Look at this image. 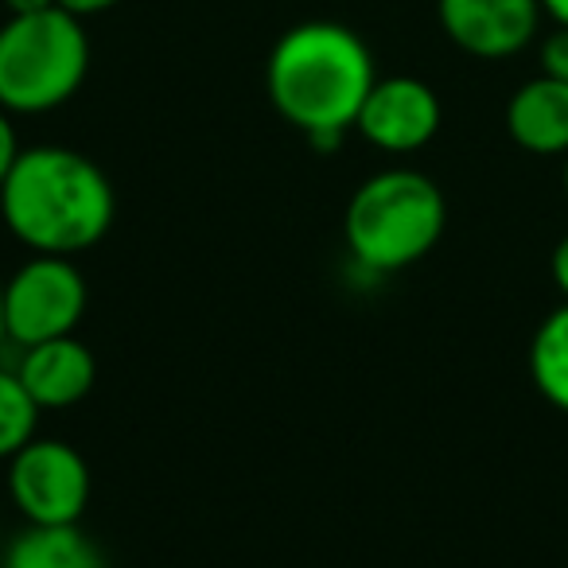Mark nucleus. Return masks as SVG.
I'll return each instance as SVG.
<instances>
[{
    "instance_id": "f257e3e1",
    "label": "nucleus",
    "mask_w": 568,
    "mask_h": 568,
    "mask_svg": "<svg viewBox=\"0 0 568 568\" xmlns=\"http://www.w3.org/2000/svg\"><path fill=\"white\" fill-rule=\"evenodd\" d=\"M374 82L378 71L363 36L332 20L288 28L268 51V102L320 152L339 149L343 133L355 129Z\"/></svg>"
},
{
    "instance_id": "f03ea898",
    "label": "nucleus",
    "mask_w": 568,
    "mask_h": 568,
    "mask_svg": "<svg viewBox=\"0 0 568 568\" xmlns=\"http://www.w3.org/2000/svg\"><path fill=\"white\" fill-rule=\"evenodd\" d=\"M113 183L90 156L59 144L24 149L0 183V219L32 253H74L98 245L113 226Z\"/></svg>"
},
{
    "instance_id": "7ed1b4c3",
    "label": "nucleus",
    "mask_w": 568,
    "mask_h": 568,
    "mask_svg": "<svg viewBox=\"0 0 568 568\" xmlns=\"http://www.w3.org/2000/svg\"><path fill=\"white\" fill-rule=\"evenodd\" d=\"M448 226L444 191L413 168H389L358 183L347 203L343 237L366 273H402L436 250Z\"/></svg>"
},
{
    "instance_id": "20e7f679",
    "label": "nucleus",
    "mask_w": 568,
    "mask_h": 568,
    "mask_svg": "<svg viewBox=\"0 0 568 568\" xmlns=\"http://www.w3.org/2000/svg\"><path fill=\"white\" fill-rule=\"evenodd\" d=\"M90 71V36L67 9L12 17L0 28V105L9 113H51L67 105Z\"/></svg>"
},
{
    "instance_id": "39448f33",
    "label": "nucleus",
    "mask_w": 568,
    "mask_h": 568,
    "mask_svg": "<svg viewBox=\"0 0 568 568\" xmlns=\"http://www.w3.org/2000/svg\"><path fill=\"white\" fill-rule=\"evenodd\" d=\"M90 288L82 268L71 257L32 253V261L4 281V324L9 339L32 347L43 339L74 335L87 316Z\"/></svg>"
},
{
    "instance_id": "423d86ee",
    "label": "nucleus",
    "mask_w": 568,
    "mask_h": 568,
    "mask_svg": "<svg viewBox=\"0 0 568 568\" xmlns=\"http://www.w3.org/2000/svg\"><path fill=\"white\" fill-rule=\"evenodd\" d=\"M90 487L87 456L67 440L32 436L9 459V495L28 526H79Z\"/></svg>"
},
{
    "instance_id": "0eeeda50",
    "label": "nucleus",
    "mask_w": 568,
    "mask_h": 568,
    "mask_svg": "<svg viewBox=\"0 0 568 568\" xmlns=\"http://www.w3.org/2000/svg\"><path fill=\"white\" fill-rule=\"evenodd\" d=\"M436 17L452 43L471 59H514L541 32V0H436Z\"/></svg>"
},
{
    "instance_id": "6e6552de",
    "label": "nucleus",
    "mask_w": 568,
    "mask_h": 568,
    "mask_svg": "<svg viewBox=\"0 0 568 568\" xmlns=\"http://www.w3.org/2000/svg\"><path fill=\"white\" fill-rule=\"evenodd\" d=\"M440 121L444 110L436 90L428 82L413 79V74H394V79L374 82L363 110H358L355 129L374 149L409 156V152H420L440 133Z\"/></svg>"
},
{
    "instance_id": "1a4fd4ad",
    "label": "nucleus",
    "mask_w": 568,
    "mask_h": 568,
    "mask_svg": "<svg viewBox=\"0 0 568 568\" xmlns=\"http://www.w3.org/2000/svg\"><path fill=\"white\" fill-rule=\"evenodd\" d=\"M28 397L43 409H71L82 397H90L98 382L94 351L79 335H59L24 347V358L17 366Z\"/></svg>"
},
{
    "instance_id": "9d476101",
    "label": "nucleus",
    "mask_w": 568,
    "mask_h": 568,
    "mask_svg": "<svg viewBox=\"0 0 568 568\" xmlns=\"http://www.w3.org/2000/svg\"><path fill=\"white\" fill-rule=\"evenodd\" d=\"M506 133L534 156H568V82L534 74L506 102Z\"/></svg>"
},
{
    "instance_id": "9b49d317",
    "label": "nucleus",
    "mask_w": 568,
    "mask_h": 568,
    "mask_svg": "<svg viewBox=\"0 0 568 568\" xmlns=\"http://www.w3.org/2000/svg\"><path fill=\"white\" fill-rule=\"evenodd\" d=\"M0 568H110L82 526H28L12 537Z\"/></svg>"
},
{
    "instance_id": "f8f14e48",
    "label": "nucleus",
    "mask_w": 568,
    "mask_h": 568,
    "mask_svg": "<svg viewBox=\"0 0 568 568\" xmlns=\"http://www.w3.org/2000/svg\"><path fill=\"white\" fill-rule=\"evenodd\" d=\"M529 378L552 409L568 413V301L541 320L529 343Z\"/></svg>"
},
{
    "instance_id": "ddd939ff",
    "label": "nucleus",
    "mask_w": 568,
    "mask_h": 568,
    "mask_svg": "<svg viewBox=\"0 0 568 568\" xmlns=\"http://www.w3.org/2000/svg\"><path fill=\"white\" fill-rule=\"evenodd\" d=\"M40 425V405L28 397L17 371L0 366V459H12Z\"/></svg>"
},
{
    "instance_id": "4468645a",
    "label": "nucleus",
    "mask_w": 568,
    "mask_h": 568,
    "mask_svg": "<svg viewBox=\"0 0 568 568\" xmlns=\"http://www.w3.org/2000/svg\"><path fill=\"white\" fill-rule=\"evenodd\" d=\"M537 74L568 82V28L552 24V32L541 36V48H537Z\"/></svg>"
},
{
    "instance_id": "2eb2a0df",
    "label": "nucleus",
    "mask_w": 568,
    "mask_h": 568,
    "mask_svg": "<svg viewBox=\"0 0 568 568\" xmlns=\"http://www.w3.org/2000/svg\"><path fill=\"white\" fill-rule=\"evenodd\" d=\"M20 141H17V125H12V118H9V110L0 105V183L9 180V172L17 168V160H20Z\"/></svg>"
},
{
    "instance_id": "dca6fc26",
    "label": "nucleus",
    "mask_w": 568,
    "mask_h": 568,
    "mask_svg": "<svg viewBox=\"0 0 568 568\" xmlns=\"http://www.w3.org/2000/svg\"><path fill=\"white\" fill-rule=\"evenodd\" d=\"M549 268H552V284L560 288V296L568 301V234L557 242V250H552V261H549Z\"/></svg>"
},
{
    "instance_id": "f3484780",
    "label": "nucleus",
    "mask_w": 568,
    "mask_h": 568,
    "mask_svg": "<svg viewBox=\"0 0 568 568\" xmlns=\"http://www.w3.org/2000/svg\"><path fill=\"white\" fill-rule=\"evenodd\" d=\"M113 4H121V0H59V9L74 12V17H98V12H110Z\"/></svg>"
},
{
    "instance_id": "a211bd4d",
    "label": "nucleus",
    "mask_w": 568,
    "mask_h": 568,
    "mask_svg": "<svg viewBox=\"0 0 568 568\" xmlns=\"http://www.w3.org/2000/svg\"><path fill=\"white\" fill-rule=\"evenodd\" d=\"M59 0H4V9L12 17H28V12H43V9H55Z\"/></svg>"
},
{
    "instance_id": "6ab92c4d",
    "label": "nucleus",
    "mask_w": 568,
    "mask_h": 568,
    "mask_svg": "<svg viewBox=\"0 0 568 568\" xmlns=\"http://www.w3.org/2000/svg\"><path fill=\"white\" fill-rule=\"evenodd\" d=\"M541 12L557 28H568V0H541Z\"/></svg>"
},
{
    "instance_id": "aec40b11",
    "label": "nucleus",
    "mask_w": 568,
    "mask_h": 568,
    "mask_svg": "<svg viewBox=\"0 0 568 568\" xmlns=\"http://www.w3.org/2000/svg\"><path fill=\"white\" fill-rule=\"evenodd\" d=\"M9 339V324H4V281H0V343Z\"/></svg>"
},
{
    "instance_id": "412c9836",
    "label": "nucleus",
    "mask_w": 568,
    "mask_h": 568,
    "mask_svg": "<svg viewBox=\"0 0 568 568\" xmlns=\"http://www.w3.org/2000/svg\"><path fill=\"white\" fill-rule=\"evenodd\" d=\"M560 183H565V195H568V156H565V168H560Z\"/></svg>"
}]
</instances>
